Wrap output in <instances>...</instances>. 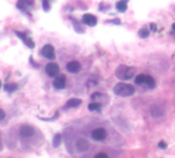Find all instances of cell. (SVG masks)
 <instances>
[{"label":"cell","mask_w":175,"mask_h":158,"mask_svg":"<svg viewBox=\"0 0 175 158\" xmlns=\"http://www.w3.org/2000/svg\"><path fill=\"white\" fill-rule=\"evenodd\" d=\"M115 95H120V97H131L135 93V88L133 85L128 84V83H117L113 88Z\"/></svg>","instance_id":"1"},{"label":"cell","mask_w":175,"mask_h":158,"mask_svg":"<svg viewBox=\"0 0 175 158\" xmlns=\"http://www.w3.org/2000/svg\"><path fill=\"white\" fill-rule=\"evenodd\" d=\"M135 73V68L134 67H129L126 65H120L116 69V76L121 80H129L134 76Z\"/></svg>","instance_id":"2"},{"label":"cell","mask_w":175,"mask_h":158,"mask_svg":"<svg viewBox=\"0 0 175 158\" xmlns=\"http://www.w3.org/2000/svg\"><path fill=\"white\" fill-rule=\"evenodd\" d=\"M150 112H151L152 117L155 118V119H159V118H162V117L165 116V110H164V108H162L158 104L152 105Z\"/></svg>","instance_id":"3"},{"label":"cell","mask_w":175,"mask_h":158,"mask_svg":"<svg viewBox=\"0 0 175 158\" xmlns=\"http://www.w3.org/2000/svg\"><path fill=\"white\" fill-rule=\"evenodd\" d=\"M41 54L45 58H48V60H54L55 58V52H54V47L50 44H46L44 45L41 49Z\"/></svg>","instance_id":"4"},{"label":"cell","mask_w":175,"mask_h":158,"mask_svg":"<svg viewBox=\"0 0 175 158\" xmlns=\"http://www.w3.org/2000/svg\"><path fill=\"white\" fill-rule=\"evenodd\" d=\"M45 72L49 77H56L59 74V67L55 63H49L45 66Z\"/></svg>","instance_id":"5"},{"label":"cell","mask_w":175,"mask_h":158,"mask_svg":"<svg viewBox=\"0 0 175 158\" xmlns=\"http://www.w3.org/2000/svg\"><path fill=\"white\" fill-rule=\"evenodd\" d=\"M91 136L95 141H104V140L107 138V130L105 128H95L91 132Z\"/></svg>","instance_id":"6"},{"label":"cell","mask_w":175,"mask_h":158,"mask_svg":"<svg viewBox=\"0 0 175 158\" xmlns=\"http://www.w3.org/2000/svg\"><path fill=\"white\" fill-rule=\"evenodd\" d=\"M89 147L90 143L86 139L81 138V139H78L77 142H76V149L78 151H80V152H85V151H87L89 149Z\"/></svg>","instance_id":"7"},{"label":"cell","mask_w":175,"mask_h":158,"mask_svg":"<svg viewBox=\"0 0 175 158\" xmlns=\"http://www.w3.org/2000/svg\"><path fill=\"white\" fill-rule=\"evenodd\" d=\"M83 23L89 27H94L95 25L97 24V19L95 15H91V13H85V15L82 17Z\"/></svg>","instance_id":"8"},{"label":"cell","mask_w":175,"mask_h":158,"mask_svg":"<svg viewBox=\"0 0 175 158\" xmlns=\"http://www.w3.org/2000/svg\"><path fill=\"white\" fill-rule=\"evenodd\" d=\"M19 134L22 138H30L34 134V127L31 125H22L19 128Z\"/></svg>","instance_id":"9"},{"label":"cell","mask_w":175,"mask_h":158,"mask_svg":"<svg viewBox=\"0 0 175 158\" xmlns=\"http://www.w3.org/2000/svg\"><path fill=\"white\" fill-rule=\"evenodd\" d=\"M66 68L71 73H78L81 70V64L77 61H71L67 64Z\"/></svg>","instance_id":"10"},{"label":"cell","mask_w":175,"mask_h":158,"mask_svg":"<svg viewBox=\"0 0 175 158\" xmlns=\"http://www.w3.org/2000/svg\"><path fill=\"white\" fill-rule=\"evenodd\" d=\"M15 33L17 34V36H19V38L22 39L23 41H24V43L26 44V45H27L29 48H34V47H35V43H34V41L32 40V38H30V37H27L26 35L24 34V33H21V32L15 31Z\"/></svg>","instance_id":"11"},{"label":"cell","mask_w":175,"mask_h":158,"mask_svg":"<svg viewBox=\"0 0 175 158\" xmlns=\"http://www.w3.org/2000/svg\"><path fill=\"white\" fill-rule=\"evenodd\" d=\"M53 86L56 89H63L66 86V77L63 75L57 76L55 78V80L53 81Z\"/></svg>","instance_id":"12"},{"label":"cell","mask_w":175,"mask_h":158,"mask_svg":"<svg viewBox=\"0 0 175 158\" xmlns=\"http://www.w3.org/2000/svg\"><path fill=\"white\" fill-rule=\"evenodd\" d=\"M82 104V101L80 99H70V100L67 102V104L65 105V109H71V108H77L79 107L80 105Z\"/></svg>","instance_id":"13"},{"label":"cell","mask_w":175,"mask_h":158,"mask_svg":"<svg viewBox=\"0 0 175 158\" xmlns=\"http://www.w3.org/2000/svg\"><path fill=\"white\" fill-rule=\"evenodd\" d=\"M127 3H128V0H120V1H118L116 4L117 10L119 12H125L127 10V8H128Z\"/></svg>","instance_id":"14"},{"label":"cell","mask_w":175,"mask_h":158,"mask_svg":"<svg viewBox=\"0 0 175 158\" xmlns=\"http://www.w3.org/2000/svg\"><path fill=\"white\" fill-rule=\"evenodd\" d=\"M100 108H102V105L98 102H92L88 105L89 111H100Z\"/></svg>","instance_id":"15"},{"label":"cell","mask_w":175,"mask_h":158,"mask_svg":"<svg viewBox=\"0 0 175 158\" xmlns=\"http://www.w3.org/2000/svg\"><path fill=\"white\" fill-rule=\"evenodd\" d=\"M146 75L144 74H139L135 77V83L137 85H141V84H146Z\"/></svg>","instance_id":"16"},{"label":"cell","mask_w":175,"mask_h":158,"mask_svg":"<svg viewBox=\"0 0 175 158\" xmlns=\"http://www.w3.org/2000/svg\"><path fill=\"white\" fill-rule=\"evenodd\" d=\"M146 84L148 85V87L154 88L156 85V81L152 76H146Z\"/></svg>","instance_id":"17"},{"label":"cell","mask_w":175,"mask_h":158,"mask_svg":"<svg viewBox=\"0 0 175 158\" xmlns=\"http://www.w3.org/2000/svg\"><path fill=\"white\" fill-rule=\"evenodd\" d=\"M148 35H150V30L146 28H142L138 31V36L140 38H146V37H148Z\"/></svg>","instance_id":"18"},{"label":"cell","mask_w":175,"mask_h":158,"mask_svg":"<svg viewBox=\"0 0 175 158\" xmlns=\"http://www.w3.org/2000/svg\"><path fill=\"white\" fill-rule=\"evenodd\" d=\"M61 136L59 134H57L53 139V147H55V148L58 147L59 144H61Z\"/></svg>","instance_id":"19"},{"label":"cell","mask_w":175,"mask_h":158,"mask_svg":"<svg viewBox=\"0 0 175 158\" xmlns=\"http://www.w3.org/2000/svg\"><path fill=\"white\" fill-rule=\"evenodd\" d=\"M88 83H89V85H96L98 83V77L95 75L91 76V78L88 80Z\"/></svg>","instance_id":"20"},{"label":"cell","mask_w":175,"mask_h":158,"mask_svg":"<svg viewBox=\"0 0 175 158\" xmlns=\"http://www.w3.org/2000/svg\"><path fill=\"white\" fill-rule=\"evenodd\" d=\"M4 88L6 91H15V90L17 89V85L15 84H6Z\"/></svg>","instance_id":"21"},{"label":"cell","mask_w":175,"mask_h":158,"mask_svg":"<svg viewBox=\"0 0 175 158\" xmlns=\"http://www.w3.org/2000/svg\"><path fill=\"white\" fill-rule=\"evenodd\" d=\"M150 29H151L152 32H156V31H157V25H156L155 23L150 24Z\"/></svg>","instance_id":"22"},{"label":"cell","mask_w":175,"mask_h":158,"mask_svg":"<svg viewBox=\"0 0 175 158\" xmlns=\"http://www.w3.org/2000/svg\"><path fill=\"white\" fill-rule=\"evenodd\" d=\"M4 118H5V112L3 111L1 108H0V121H1V120H3Z\"/></svg>","instance_id":"23"},{"label":"cell","mask_w":175,"mask_h":158,"mask_svg":"<svg viewBox=\"0 0 175 158\" xmlns=\"http://www.w3.org/2000/svg\"><path fill=\"white\" fill-rule=\"evenodd\" d=\"M159 147H160L161 149H165V148H167V144H166L164 141H162L159 143Z\"/></svg>","instance_id":"24"},{"label":"cell","mask_w":175,"mask_h":158,"mask_svg":"<svg viewBox=\"0 0 175 158\" xmlns=\"http://www.w3.org/2000/svg\"><path fill=\"white\" fill-rule=\"evenodd\" d=\"M95 157H104V158H107V157H109V156H108V154H106V153H98V154H96V155H95Z\"/></svg>","instance_id":"25"},{"label":"cell","mask_w":175,"mask_h":158,"mask_svg":"<svg viewBox=\"0 0 175 158\" xmlns=\"http://www.w3.org/2000/svg\"><path fill=\"white\" fill-rule=\"evenodd\" d=\"M172 29L175 31V23H174V24H172Z\"/></svg>","instance_id":"26"},{"label":"cell","mask_w":175,"mask_h":158,"mask_svg":"<svg viewBox=\"0 0 175 158\" xmlns=\"http://www.w3.org/2000/svg\"><path fill=\"white\" fill-rule=\"evenodd\" d=\"M0 87H1V80H0Z\"/></svg>","instance_id":"27"}]
</instances>
